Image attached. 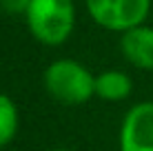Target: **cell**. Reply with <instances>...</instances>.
<instances>
[{
	"label": "cell",
	"mask_w": 153,
	"mask_h": 151,
	"mask_svg": "<svg viewBox=\"0 0 153 151\" xmlns=\"http://www.w3.org/2000/svg\"><path fill=\"white\" fill-rule=\"evenodd\" d=\"M51 151H69V149H51Z\"/></svg>",
	"instance_id": "obj_9"
},
{
	"label": "cell",
	"mask_w": 153,
	"mask_h": 151,
	"mask_svg": "<svg viewBox=\"0 0 153 151\" xmlns=\"http://www.w3.org/2000/svg\"><path fill=\"white\" fill-rule=\"evenodd\" d=\"M45 89L56 102L65 107H78L96 96V76L73 58L53 60L42 76Z\"/></svg>",
	"instance_id": "obj_1"
},
{
	"label": "cell",
	"mask_w": 153,
	"mask_h": 151,
	"mask_svg": "<svg viewBox=\"0 0 153 151\" xmlns=\"http://www.w3.org/2000/svg\"><path fill=\"white\" fill-rule=\"evenodd\" d=\"M120 151H153V102H138L124 113Z\"/></svg>",
	"instance_id": "obj_4"
},
{
	"label": "cell",
	"mask_w": 153,
	"mask_h": 151,
	"mask_svg": "<svg viewBox=\"0 0 153 151\" xmlns=\"http://www.w3.org/2000/svg\"><path fill=\"white\" fill-rule=\"evenodd\" d=\"M18 133V107L9 96L0 93V149L11 144Z\"/></svg>",
	"instance_id": "obj_7"
},
{
	"label": "cell",
	"mask_w": 153,
	"mask_h": 151,
	"mask_svg": "<svg viewBox=\"0 0 153 151\" xmlns=\"http://www.w3.org/2000/svg\"><path fill=\"white\" fill-rule=\"evenodd\" d=\"M27 27L38 42L47 47H58L67 42L76 25L73 0H33L29 4Z\"/></svg>",
	"instance_id": "obj_2"
},
{
	"label": "cell",
	"mask_w": 153,
	"mask_h": 151,
	"mask_svg": "<svg viewBox=\"0 0 153 151\" xmlns=\"http://www.w3.org/2000/svg\"><path fill=\"white\" fill-rule=\"evenodd\" d=\"M131 91H133V80L124 71L107 69L96 76V96L100 100L120 102V100H126L131 96Z\"/></svg>",
	"instance_id": "obj_6"
},
{
	"label": "cell",
	"mask_w": 153,
	"mask_h": 151,
	"mask_svg": "<svg viewBox=\"0 0 153 151\" xmlns=\"http://www.w3.org/2000/svg\"><path fill=\"white\" fill-rule=\"evenodd\" d=\"M91 20L109 31H124L144 25L151 0H84Z\"/></svg>",
	"instance_id": "obj_3"
},
{
	"label": "cell",
	"mask_w": 153,
	"mask_h": 151,
	"mask_svg": "<svg viewBox=\"0 0 153 151\" xmlns=\"http://www.w3.org/2000/svg\"><path fill=\"white\" fill-rule=\"evenodd\" d=\"M31 2H33V0H0V9H2L4 13L18 16V13H27Z\"/></svg>",
	"instance_id": "obj_8"
},
{
	"label": "cell",
	"mask_w": 153,
	"mask_h": 151,
	"mask_svg": "<svg viewBox=\"0 0 153 151\" xmlns=\"http://www.w3.org/2000/svg\"><path fill=\"white\" fill-rule=\"evenodd\" d=\"M120 49L129 65L142 71H153V27L138 25L120 38Z\"/></svg>",
	"instance_id": "obj_5"
}]
</instances>
